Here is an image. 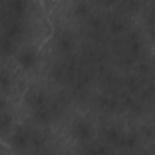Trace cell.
<instances>
[{
	"label": "cell",
	"instance_id": "cell-6",
	"mask_svg": "<svg viewBox=\"0 0 155 155\" xmlns=\"http://www.w3.org/2000/svg\"><path fill=\"white\" fill-rule=\"evenodd\" d=\"M55 49H57V53H60V55H69V53H73V49H75V37L69 33V31H66V29H62V31H58L57 35H55Z\"/></svg>",
	"mask_w": 155,
	"mask_h": 155
},
{
	"label": "cell",
	"instance_id": "cell-8",
	"mask_svg": "<svg viewBox=\"0 0 155 155\" xmlns=\"http://www.w3.org/2000/svg\"><path fill=\"white\" fill-rule=\"evenodd\" d=\"M108 29H110L111 33H117V35H120V33L126 29L124 18H122L120 15H113V17L108 20Z\"/></svg>",
	"mask_w": 155,
	"mask_h": 155
},
{
	"label": "cell",
	"instance_id": "cell-3",
	"mask_svg": "<svg viewBox=\"0 0 155 155\" xmlns=\"http://www.w3.org/2000/svg\"><path fill=\"white\" fill-rule=\"evenodd\" d=\"M9 146L18 153L33 148V130H29L28 126H15L9 133Z\"/></svg>",
	"mask_w": 155,
	"mask_h": 155
},
{
	"label": "cell",
	"instance_id": "cell-10",
	"mask_svg": "<svg viewBox=\"0 0 155 155\" xmlns=\"http://www.w3.org/2000/svg\"><path fill=\"white\" fill-rule=\"evenodd\" d=\"M120 155H135V153H128V151H122Z\"/></svg>",
	"mask_w": 155,
	"mask_h": 155
},
{
	"label": "cell",
	"instance_id": "cell-2",
	"mask_svg": "<svg viewBox=\"0 0 155 155\" xmlns=\"http://www.w3.org/2000/svg\"><path fill=\"white\" fill-rule=\"evenodd\" d=\"M69 135L73 140L77 142H81V144H88L91 142L93 135H95V126L90 119L86 117H77L71 120L69 124Z\"/></svg>",
	"mask_w": 155,
	"mask_h": 155
},
{
	"label": "cell",
	"instance_id": "cell-9",
	"mask_svg": "<svg viewBox=\"0 0 155 155\" xmlns=\"http://www.w3.org/2000/svg\"><path fill=\"white\" fill-rule=\"evenodd\" d=\"M150 155H155V146L151 148V151H150Z\"/></svg>",
	"mask_w": 155,
	"mask_h": 155
},
{
	"label": "cell",
	"instance_id": "cell-1",
	"mask_svg": "<svg viewBox=\"0 0 155 155\" xmlns=\"http://www.w3.org/2000/svg\"><path fill=\"white\" fill-rule=\"evenodd\" d=\"M13 58L17 62V66L26 71V73H31L37 69L38 66V60H40V51H38V46L35 42H29V44H22L17 48V51L13 53Z\"/></svg>",
	"mask_w": 155,
	"mask_h": 155
},
{
	"label": "cell",
	"instance_id": "cell-5",
	"mask_svg": "<svg viewBox=\"0 0 155 155\" xmlns=\"http://www.w3.org/2000/svg\"><path fill=\"white\" fill-rule=\"evenodd\" d=\"M124 133L126 131L120 126H117V124H106V126L101 128V139H102V142H106L111 148H119Z\"/></svg>",
	"mask_w": 155,
	"mask_h": 155
},
{
	"label": "cell",
	"instance_id": "cell-7",
	"mask_svg": "<svg viewBox=\"0 0 155 155\" xmlns=\"http://www.w3.org/2000/svg\"><path fill=\"white\" fill-rule=\"evenodd\" d=\"M139 144H140L139 135H137L135 131H126L124 137H122V140H120V144H119V150L128 151V153H133V151L139 148Z\"/></svg>",
	"mask_w": 155,
	"mask_h": 155
},
{
	"label": "cell",
	"instance_id": "cell-4",
	"mask_svg": "<svg viewBox=\"0 0 155 155\" xmlns=\"http://www.w3.org/2000/svg\"><path fill=\"white\" fill-rule=\"evenodd\" d=\"M24 102L28 106L29 111H35V110H42V108H49L53 99L40 88H29L26 93H24Z\"/></svg>",
	"mask_w": 155,
	"mask_h": 155
}]
</instances>
